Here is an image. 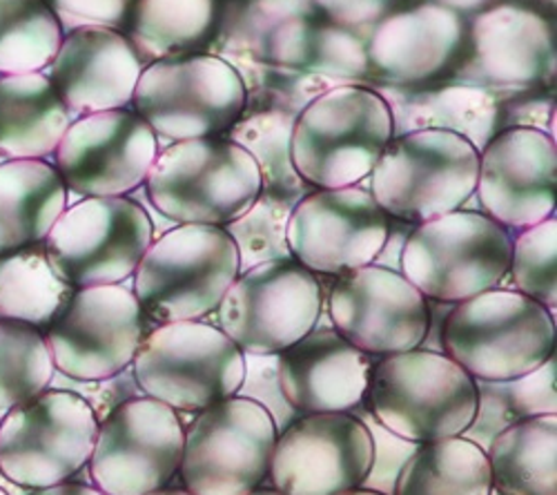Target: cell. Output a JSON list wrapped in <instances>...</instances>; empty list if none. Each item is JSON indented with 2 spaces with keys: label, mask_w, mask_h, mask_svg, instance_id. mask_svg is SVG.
Masks as SVG:
<instances>
[{
  "label": "cell",
  "mask_w": 557,
  "mask_h": 495,
  "mask_svg": "<svg viewBox=\"0 0 557 495\" xmlns=\"http://www.w3.org/2000/svg\"><path fill=\"white\" fill-rule=\"evenodd\" d=\"M455 304H444V301H435L429 299V329L426 335L420 344V348L424 350H433V352H444V344H442V333H444V324L448 312L453 310Z\"/></svg>",
  "instance_id": "cell-43"
},
{
  "label": "cell",
  "mask_w": 557,
  "mask_h": 495,
  "mask_svg": "<svg viewBox=\"0 0 557 495\" xmlns=\"http://www.w3.org/2000/svg\"><path fill=\"white\" fill-rule=\"evenodd\" d=\"M63 40V25L45 0H0V76L48 67Z\"/></svg>",
  "instance_id": "cell-34"
},
{
  "label": "cell",
  "mask_w": 557,
  "mask_h": 495,
  "mask_svg": "<svg viewBox=\"0 0 557 495\" xmlns=\"http://www.w3.org/2000/svg\"><path fill=\"white\" fill-rule=\"evenodd\" d=\"M342 495H382V493H375V491H366V488H352V491H346Z\"/></svg>",
  "instance_id": "cell-48"
},
{
  "label": "cell",
  "mask_w": 557,
  "mask_h": 495,
  "mask_svg": "<svg viewBox=\"0 0 557 495\" xmlns=\"http://www.w3.org/2000/svg\"><path fill=\"white\" fill-rule=\"evenodd\" d=\"M132 373L144 395L176 413H199L237 395L246 364L219 326L188 320L157 324L136 350Z\"/></svg>",
  "instance_id": "cell-9"
},
{
  "label": "cell",
  "mask_w": 557,
  "mask_h": 495,
  "mask_svg": "<svg viewBox=\"0 0 557 495\" xmlns=\"http://www.w3.org/2000/svg\"><path fill=\"white\" fill-rule=\"evenodd\" d=\"M555 70V36L544 16L520 5L480 12L469 32V54L455 78L491 92H527Z\"/></svg>",
  "instance_id": "cell-21"
},
{
  "label": "cell",
  "mask_w": 557,
  "mask_h": 495,
  "mask_svg": "<svg viewBox=\"0 0 557 495\" xmlns=\"http://www.w3.org/2000/svg\"><path fill=\"white\" fill-rule=\"evenodd\" d=\"M323 306L333 329L370 357L420 348L429 329V299L377 263L335 277Z\"/></svg>",
  "instance_id": "cell-17"
},
{
  "label": "cell",
  "mask_w": 557,
  "mask_h": 495,
  "mask_svg": "<svg viewBox=\"0 0 557 495\" xmlns=\"http://www.w3.org/2000/svg\"><path fill=\"white\" fill-rule=\"evenodd\" d=\"M146 65L119 29L78 27L61 40L48 78L67 110L85 116L129 106Z\"/></svg>",
  "instance_id": "cell-23"
},
{
  "label": "cell",
  "mask_w": 557,
  "mask_h": 495,
  "mask_svg": "<svg viewBox=\"0 0 557 495\" xmlns=\"http://www.w3.org/2000/svg\"><path fill=\"white\" fill-rule=\"evenodd\" d=\"M54 375L45 335L34 326L0 320V411H12L48 391Z\"/></svg>",
  "instance_id": "cell-35"
},
{
  "label": "cell",
  "mask_w": 557,
  "mask_h": 495,
  "mask_svg": "<svg viewBox=\"0 0 557 495\" xmlns=\"http://www.w3.org/2000/svg\"><path fill=\"white\" fill-rule=\"evenodd\" d=\"M154 242L150 212L129 197H85L57 219L42 246L72 288L123 284Z\"/></svg>",
  "instance_id": "cell-11"
},
{
  "label": "cell",
  "mask_w": 557,
  "mask_h": 495,
  "mask_svg": "<svg viewBox=\"0 0 557 495\" xmlns=\"http://www.w3.org/2000/svg\"><path fill=\"white\" fill-rule=\"evenodd\" d=\"M154 326L129 288L108 284L76 288L42 335L61 375L99 382L129 369Z\"/></svg>",
  "instance_id": "cell-14"
},
{
  "label": "cell",
  "mask_w": 557,
  "mask_h": 495,
  "mask_svg": "<svg viewBox=\"0 0 557 495\" xmlns=\"http://www.w3.org/2000/svg\"><path fill=\"white\" fill-rule=\"evenodd\" d=\"M363 407L397 437L429 444L471 426L478 388L448 355L412 348L375 359Z\"/></svg>",
  "instance_id": "cell-2"
},
{
  "label": "cell",
  "mask_w": 557,
  "mask_h": 495,
  "mask_svg": "<svg viewBox=\"0 0 557 495\" xmlns=\"http://www.w3.org/2000/svg\"><path fill=\"white\" fill-rule=\"evenodd\" d=\"M299 199L304 197L261 190L255 203L239 219L223 226L239 250L242 273L263 261L293 257L286 242V226Z\"/></svg>",
  "instance_id": "cell-36"
},
{
  "label": "cell",
  "mask_w": 557,
  "mask_h": 495,
  "mask_svg": "<svg viewBox=\"0 0 557 495\" xmlns=\"http://www.w3.org/2000/svg\"><path fill=\"white\" fill-rule=\"evenodd\" d=\"M391 216L361 186L312 190L293 208L286 242L295 261L314 275L339 277L375 263Z\"/></svg>",
  "instance_id": "cell-16"
},
{
  "label": "cell",
  "mask_w": 557,
  "mask_h": 495,
  "mask_svg": "<svg viewBox=\"0 0 557 495\" xmlns=\"http://www.w3.org/2000/svg\"><path fill=\"white\" fill-rule=\"evenodd\" d=\"M377 92L393 112L395 134L446 129L459 134L482 152L502 129V103L497 95L469 81L455 78L431 87L391 85Z\"/></svg>",
  "instance_id": "cell-25"
},
{
  "label": "cell",
  "mask_w": 557,
  "mask_h": 495,
  "mask_svg": "<svg viewBox=\"0 0 557 495\" xmlns=\"http://www.w3.org/2000/svg\"><path fill=\"white\" fill-rule=\"evenodd\" d=\"M475 388L478 413L461 437L486 451L493 437L510 424L537 416H557V357H548L542 367L516 380H475Z\"/></svg>",
  "instance_id": "cell-31"
},
{
  "label": "cell",
  "mask_w": 557,
  "mask_h": 495,
  "mask_svg": "<svg viewBox=\"0 0 557 495\" xmlns=\"http://www.w3.org/2000/svg\"><path fill=\"white\" fill-rule=\"evenodd\" d=\"M352 416L368 429L370 440H373V465H370V471L359 488L375 491L382 495H393L401 469L422 444L408 442L404 437H397L388 429H384L373 416H370V411L363 407V404L352 409Z\"/></svg>",
  "instance_id": "cell-38"
},
{
  "label": "cell",
  "mask_w": 557,
  "mask_h": 495,
  "mask_svg": "<svg viewBox=\"0 0 557 495\" xmlns=\"http://www.w3.org/2000/svg\"><path fill=\"white\" fill-rule=\"evenodd\" d=\"M29 495H106L97 486L81 484V482H61L54 486H45V488H34Z\"/></svg>",
  "instance_id": "cell-44"
},
{
  "label": "cell",
  "mask_w": 557,
  "mask_h": 495,
  "mask_svg": "<svg viewBox=\"0 0 557 495\" xmlns=\"http://www.w3.org/2000/svg\"><path fill=\"white\" fill-rule=\"evenodd\" d=\"M510 250V231L484 212L459 208L410 231L399 273L426 299L459 304L502 284Z\"/></svg>",
  "instance_id": "cell-8"
},
{
  "label": "cell",
  "mask_w": 557,
  "mask_h": 495,
  "mask_svg": "<svg viewBox=\"0 0 557 495\" xmlns=\"http://www.w3.org/2000/svg\"><path fill=\"white\" fill-rule=\"evenodd\" d=\"M491 491L486 451L457 435L417 448L401 469L393 495H488Z\"/></svg>",
  "instance_id": "cell-29"
},
{
  "label": "cell",
  "mask_w": 557,
  "mask_h": 495,
  "mask_svg": "<svg viewBox=\"0 0 557 495\" xmlns=\"http://www.w3.org/2000/svg\"><path fill=\"white\" fill-rule=\"evenodd\" d=\"M299 110L278 103H263L261 110L244 112L223 137L242 146L261 172V190L306 197L310 188L293 163V127Z\"/></svg>",
  "instance_id": "cell-32"
},
{
  "label": "cell",
  "mask_w": 557,
  "mask_h": 495,
  "mask_svg": "<svg viewBox=\"0 0 557 495\" xmlns=\"http://www.w3.org/2000/svg\"><path fill=\"white\" fill-rule=\"evenodd\" d=\"M214 18V0H138L129 40L148 63L183 57L210 38Z\"/></svg>",
  "instance_id": "cell-33"
},
{
  "label": "cell",
  "mask_w": 557,
  "mask_h": 495,
  "mask_svg": "<svg viewBox=\"0 0 557 495\" xmlns=\"http://www.w3.org/2000/svg\"><path fill=\"white\" fill-rule=\"evenodd\" d=\"M508 275L513 290L535 299L555 314L557 308V216L518 231L510 250Z\"/></svg>",
  "instance_id": "cell-37"
},
{
  "label": "cell",
  "mask_w": 557,
  "mask_h": 495,
  "mask_svg": "<svg viewBox=\"0 0 557 495\" xmlns=\"http://www.w3.org/2000/svg\"><path fill=\"white\" fill-rule=\"evenodd\" d=\"M248 85L221 54H183L146 65L132 106L157 137L193 141L223 137L248 110Z\"/></svg>",
  "instance_id": "cell-7"
},
{
  "label": "cell",
  "mask_w": 557,
  "mask_h": 495,
  "mask_svg": "<svg viewBox=\"0 0 557 495\" xmlns=\"http://www.w3.org/2000/svg\"><path fill=\"white\" fill-rule=\"evenodd\" d=\"M399 0H312V5L326 14L335 25L355 29L377 25L393 14Z\"/></svg>",
  "instance_id": "cell-41"
},
{
  "label": "cell",
  "mask_w": 557,
  "mask_h": 495,
  "mask_svg": "<svg viewBox=\"0 0 557 495\" xmlns=\"http://www.w3.org/2000/svg\"><path fill=\"white\" fill-rule=\"evenodd\" d=\"M74 290L54 273L42 242L0 257V320L42 333Z\"/></svg>",
  "instance_id": "cell-30"
},
{
  "label": "cell",
  "mask_w": 557,
  "mask_h": 495,
  "mask_svg": "<svg viewBox=\"0 0 557 495\" xmlns=\"http://www.w3.org/2000/svg\"><path fill=\"white\" fill-rule=\"evenodd\" d=\"M57 18L78 27H110L116 29L125 23L129 0H50L48 3Z\"/></svg>",
  "instance_id": "cell-40"
},
{
  "label": "cell",
  "mask_w": 557,
  "mask_h": 495,
  "mask_svg": "<svg viewBox=\"0 0 557 495\" xmlns=\"http://www.w3.org/2000/svg\"><path fill=\"white\" fill-rule=\"evenodd\" d=\"M185 426L165 404L138 395L99 422L89 475L106 495H148L178 473Z\"/></svg>",
  "instance_id": "cell-15"
},
{
  "label": "cell",
  "mask_w": 557,
  "mask_h": 495,
  "mask_svg": "<svg viewBox=\"0 0 557 495\" xmlns=\"http://www.w3.org/2000/svg\"><path fill=\"white\" fill-rule=\"evenodd\" d=\"M486 458L502 495H557V416L510 424L493 437Z\"/></svg>",
  "instance_id": "cell-28"
},
{
  "label": "cell",
  "mask_w": 557,
  "mask_h": 495,
  "mask_svg": "<svg viewBox=\"0 0 557 495\" xmlns=\"http://www.w3.org/2000/svg\"><path fill=\"white\" fill-rule=\"evenodd\" d=\"M0 495H8V493H5V491H3V488H0Z\"/></svg>",
  "instance_id": "cell-50"
},
{
  "label": "cell",
  "mask_w": 557,
  "mask_h": 495,
  "mask_svg": "<svg viewBox=\"0 0 557 495\" xmlns=\"http://www.w3.org/2000/svg\"><path fill=\"white\" fill-rule=\"evenodd\" d=\"M414 226H410V223L406 221H399V219H391L388 221V237L384 242V248L382 252L377 255L375 263L377 265H384V268H391V270H397L399 273V263H401V250L406 246V239L410 235Z\"/></svg>",
  "instance_id": "cell-42"
},
{
  "label": "cell",
  "mask_w": 557,
  "mask_h": 495,
  "mask_svg": "<svg viewBox=\"0 0 557 495\" xmlns=\"http://www.w3.org/2000/svg\"><path fill=\"white\" fill-rule=\"evenodd\" d=\"M373 465V440L352 413H312L276 435L270 488L282 495H342Z\"/></svg>",
  "instance_id": "cell-19"
},
{
  "label": "cell",
  "mask_w": 557,
  "mask_h": 495,
  "mask_svg": "<svg viewBox=\"0 0 557 495\" xmlns=\"http://www.w3.org/2000/svg\"><path fill=\"white\" fill-rule=\"evenodd\" d=\"M244 364L246 373L237 395L261 404L274 422L276 435L284 433L301 413L290 407L278 384V355H244Z\"/></svg>",
  "instance_id": "cell-39"
},
{
  "label": "cell",
  "mask_w": 557,
  "mask_h": 495,
  "mask_svg": "<svg viewBox=\"0 0 557 495\" xmlns=\"http://www.w3.org/2000/svg\"><path fill=\"white\" fill-rule=\"evenodd\" d=\"M255 159L225 137L176 141L159 152L146 178L152 208L172 223L227 226L259 197Z\"/></svg>",
  "instance_id": "cell-6"
},
{
  "label": "cell",
  "mask_w": 557,
  "mask_h": 495,
  "mask_svg": "<svg viewBox=\"0 0 557 495\" xmlns=\"http://www.w3.org/2000/svg\"><path fill=\"white\" fill-rule=\"evenodd\" d=\"M467 36L463 18L437 3L382 18L366 40L370 70L391 85H424L444 74Z\"/></svg>",
  "instance_id": "cell-24"
},
{
  "label": "cell",
  "mask_w": 557,
  "mask_h": 495,
  "mask_svg": "<svg viewBox=\"0 0 557 495\" xmlns=\"http://www.w3.org/2000/svg\"><path fill=\"white\" fill-rule=\"evenodd\" d=\"M323 304L319 275L290 257L244 270L214 312L244 355H278L317 326Z\"/></svg>",
  "instance_id": "cell-12"
},
{
  "label": "cell",
  "mask_w": 557,
  "mask_h": 495,
  "mask_svg": "<svg viewBox=\"0 0 557 495\" xmlns=\"http://www.w3.org/2000/svg\"><path fill=\"white\" fill-rule=\"evenodd\" d=\"M557 148L550 134L504 127L480 152L475 195L506 231H524L555 214Z\"/></svg>",
  "instance_id": "cell-20"
},
{
  "label": "cell",
  "mask_w": 557,
  "mask_h": 495,
  "mask_svg": "<svg viewBox=\"0 0 557 495\" xmlns=\"http://www.w3.org/2000/svg\"><path fill=\"white\" fill-rule=\"evenodd\" d=\"M550 3H553V0H550Z\"/></svg>",
  "instance_id": "cell-51"
},
{
  "label": "cell",
  "mask_w": 557,
  "mask_h": 495,
  "mask_svg": "<svg viewBox=\"0 0 557 495\" xmlns=\"http://www.w3.org/2000/svg\"><path fill=\"white\" fill-rule=\"evenodd\" d=\"M67 208V186L42 159L0 165V257L40 244Z\"/></svg>",
  "instance_id": "cell-26"
},
{
  "label": "cell",
  "mask_w": 557,
  "mask_h": 495,
  "mask_svg": "<svg viewBox=\"0 0 557 495\" xmlns=\"http://www.w3.org/2000/svg\"><path fill=\"white\" fill-rule=\"evenodd\" d=\"M395 137L393 112L377 89L335 85L295 119L293 163L314 190L359 186Z\"/></svg>",
  "instance_id": "cell-1"
},
{
  "label": "cell",
  "mask_w": 557,
  "mask_h": 495,
  "mask_svg": "<svg viewBox=\"0 0 557 495\" xmlns=\"http://www.w3.org/2000/svg\"><path fill=\"white\" fill-rule=\"evenodd\" d=\"M246 495H282V493L270 488V486H259V488H255V491H250V493H246Z\"/></svg>",
  "instance_id": "cell-47"
},
{
  "label": "cell",
  "mask_w": 557,
  "mask_h": 495,
  "mask_svg": "<svg viewBox=\"0 0 557 495\" xmlns=\"http://www.w3.org/2000/svg\"><path fill=\"white\" fill-rule=\"evenodd\" d=\"M480 152L446 129L395 134L370 172V195L391 216L420 226L475 195Z\"/></svg>",
  "instance_id": "cell-5"
},
{
  "label": "cell",
  "mask_w": 557,
  "mask_h": 495,
  "mask_svg": "<svg viewBox=\"0 0 557 495\" xmlns=\"http://www.w3.org/2000/svg\"><path fill=\"white\" fill-rule=\"evenodd\" d=\"M493 3V0H437V5L446 8V10H453L457 14H463V12H482L484 8H488Z\"/></svg>",
  "instance_id": "cell-45"
},
{
  "label": "cell",
  "mask_w": 557,
  "mask_h": 495,
  "mask_svg": "<svg viewBox=\"0 0 557 495\" xmlns=\"http://www.w3.org/2000/svg\"><path fill=\"white\" fill-rule=\"evenodd\" d=\"M159 137L134 110L119 108L72 121L54 150L67 190L83 197H125L146 184Z\"/></svg>",
  "instance_id": "cell-18"
},
{
  "label": "cell",
  "mask_w": 557,
  "mask_h": 495,
  "mask_svg": "<svg viewBox=\"0 0 557 495\" xmlns=\"http://www.w3.org/2000/svg\"><path fill=\"white\" fill-rule=\"evenodd\" d=\"M148 495H193L190 491H185L183 486H163L159 491H152Z\"/></svg>",
  "instance_id": "cell-46"
},
{
  "label": "cell",
  "mask_w": 557,
  "mask_h": 495,
  "mask_svg": "<svg viewBox=\"0 0 557 495\" xmlns=\"http://www.w3.org/2000/svg\"><path fill=\"white\" fill-rule=\"evenodd\" d=\"M329 314V312H326ZM377 357L348 344L326 320L278 352V384L301 416L352 413L366 399Z\"/></svg>",
  "instance_id": "cell-22"
},
{
  "label": "cell",
  "mask_w": 557,
  "mask_h": 495,
  "mask_svg": "<svg viewBox=\"0 0 557 495\" xmlns=\"http://www.w3.org/2000/svg\"><path fill=\"white\" fill-rule=\"evenodd\" d=\"M178 480L193 495H246L265 486L276 429L261 404L232 395L185 422Z\"/></svg>",
  "instance_id": "cell-10"
},
{
  "label": "cell",
  "mask_w": 557,
  "mask_h": 495,
  "mask_svg": "<svg viewBox=\"0 0 557 495\" xmlns=\"http://www.w3.org/2000/svg\"><path fill=\"white\" fill-rule=\"evenodd\" d=\"M239 273V250L225 228L176 223L138 261L132 293L154 324L203 320Z\"/></svg>",
  "instance_id": "cell-4"
},
{
  "label": "cell",
  "mask_w": 557,
  "mask_h": 495,
  "mask_svg": "<svg viewBox=\"0 0 557 495\" xmlns=\"http://www.w3.org/2000/svg\"><path fill=\"white\" fill-rule=\"evenodd\" d=\"M488 495H502V493H499V491H495V488H493V491H491V493H488Z\"/></svg>",
  "instance_id": "cell-49"
},
{
  "label": "cell",
  "mask_w": 557,
  "mask_h": 495,
  "mask_svg": "<svg viewBox=\"0 0 557 495\" xmlns=\"http://www.w3.org/2000/svg\"><path fill=\"white\" fill-rule=\"evenodd\" d=\"M70 125L72 112L42 72L0 76V154L50 157Z\"/></svg>",
  "instance_id": "cell-27"
},
{
  "label": "cell",
  "mask_w": 557,
  "mask_h": 495,
  "mask_svg": "<svg viewBox=\"0 0 557 495\" xmlns=\"http://www.w3.org/2000/svg\"><path fill=\"white\" fill-rule=\"evenodd\" d=\"M442 344L444 355L473 380H516L555 355V314L513 288L497 286L453 306Z\"/></svg>",
  "instance_id": "cell-3"
},
{
  "label": "cell",
  "mask_w": 557,
  "mask_h": 495,
  "mask_svg": "<svg viewBox=\"0 0 557 495\" xmlns=\"http://www.w3.org/2000/svg\"><path fill=\"white\" fill-rule=\"evenodd\" d=\"M99 418L74 391H42L0 422V473L25 488L67 482L91 458Z\"/></svg>",
  "instance_id": "cell-13"
}]
</instances>
